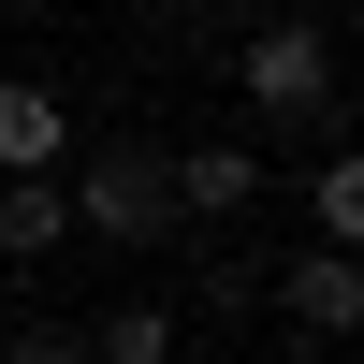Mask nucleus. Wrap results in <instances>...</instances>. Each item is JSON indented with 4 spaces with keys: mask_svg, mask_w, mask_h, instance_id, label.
I'll use <instances>...</instances> for the list:
<instances>
[{
    "mask_svg": "<svg viewBox=\"0 0 364 364\" xmlns=\"http://www.w3.org/2000/svg\"><path fill=\"white\" fill-rule=\"evenodd\" d=\"M233 87H248L277 132H336V29L321 15H262L233 44Z\"/></svg>",
    "mask_w": 364,
    "mask_h": 364,
    "instance_id": "obj_1",
    "label": "nucleus"
},
{
    "mask_svg": "<svg viewBox=\"0 0 364 364\" xmlns=\"http://www.w3.org/2000/svg\"><path fill=\"white\" fill-rule=\"evenodd\" d=\"M58 190H73V233H102V248H161V233H175V175H161V146H146V132L87 146Z\"/></svg>",
    "mask_w": 364,
    "mask_h": 364,
    "instance_id": "obj_2",
    "label": "nucleus"
},
{
    "mask_svg": "<svg viewBox=\"0 0 364 364\" xmlns=\"http://www.w3.org/2000/svg\"><path fill=\"white\" fill-rule=\"evenodd\" d=\"M73 161V102L44 73H0V175H58Z\"/></svg>",
    "mask_w": 364,
    "mask_h": 364,
    "instance_id": "obj_3",
    "label": "nucleus"
},
{
    "mask_svg": "<svg viewBox=\"0 0 364 364\" xmlns=\"http://www.w3.org/2000/svg\"><path fill=\"white\" fill-rule=\"evenodd\" d=\"M175 233H190V219H248V204H262V161H248V146H175Z\"/></svg>",
    "mask_w": 364,
    "mask_h": 364,
    "instance_id": "obj_4",
    "label": "nucleus"
},
{
    "mask_svg": "<svg viewBox=\"0 0 364 364\" xmlns=\"http://www.w3.org/2000/svg\"><path fill=\"white\" fill-rule=\"evenodd\" d=\"M277 321H306V336H350V321H364V262H350V248L277 262Z\"/></svg>",
    "mask_w": 364,
    "mask_h": 364,
    "instance_id": "obj_5",
    "label": "nucleus"
},
{
    "mask_svg": "<svg viewBox=\"0 0 364 364\" xmlns=\"http://www.w3.org/2000/svg\"><path fill=\"white\" fill-rule=\"evenodd\" d=\"M73 350H87V364H175V350H190V321H175L161 291H132V306H102Z\"/></svg>",
    "mask_w": 364,
    "mask_h": 364,
    "instance_id": "obj_6",
    "label": "nucleus"
},
{
    "mask_svg": "<svg viewBox=\"0 0 364 364\" xmlns=\"http://www.w3.org/2000/svg\"><path fill=\"white\" fill-rule=\"evenodd\" d=\"M58 233H73V190H58V175H15V190H0V262H44Z\"/></svg>",
    "mask_w": 364,
    "mask_h": 364,
    "instance_id": "obj_7",
    "label": "nucleus"
},
{
    "mask_svg": "<svg viewBox=\"0 0 364 364\" xmlns=\"http://www.w3.org/2000/svg\"><path fill=\"white\" fill-rule=\"evenodd\" d=\"M306 219H321V248H364V161H350V146H321V175H306Z\"/></svg>",
    "mask_w": 364,
    "mask_h": 364,
    "instance_id": "obj_8",
    "label": "nucleus"
},
{
    "mask_svg": "<svg viewBox=\"0 0 364 364\" xmlns=\"http://www.w3.org/2000/svg\"><path fill=\"white\" fill-rule=\"evenodd\" d=\"M0 364H87L73 336H0Z\"/></svg>",
    "mask_w": 364,
    "mask_h": 364,
    "instance_id": "obj_9",
    "label": "nucleus"
}]
</instances>
